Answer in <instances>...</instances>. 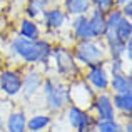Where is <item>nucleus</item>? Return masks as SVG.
I'll return each mask as SVG.
<instances>
[{
  "label": "nucleus",
  "mask_w": 132,
  "mask_h": 132,
  "mask_svg": "<svg viewBox=\"0 0 132 132\" xmlns=\"http://www.w3.org/2000/svg\"><path fill=\"white\" fill-rule=\"evenodd\" d=\"M122 60H112V74H119L122 72Z\"/></svg>",
  "instance_id": "24"
},
{
  "label": "nucleus",
  "mask_w": 132,
  "mask_h": 132,
  "mask_svg": "<svg viewBox=\"0 0 132 132\" xmlns=\"http://www.w3.org/2000/svg\"><path fill=\"white\" fill-rule=\"evenodd\" d=\"M54 57H55V62H57V69L62 75L77 74V64H75V59L70 50H67L64 47H57L54 50Z\"/></svg>",
  "instance_id": "4"
},
{
  "label": "nucleus",
  "mask_w": 132,
  "mask_h": 132,
  "mask_svg": "<svg viewBox=\"0 0 132 132\" xmlns=\"http://www.w3.org/2000/svg\"><path fill=\"white\" fill-rule=\"evenodd\" d=\"M109 85L112 87V90H116V94H126L132 92V80L129 75H126L124 72L112 75V80L109 82Z\"/></svg>",
  "instance_id": "12"
},
{
  "label": "nucleus",
  "mask_w": 132,
  "mask_h": 132,
  "mask_svg": "<svg viewBox=\"0 0 132 132\" xmlns=\"http://www.w3.org/2000/svg\"><path fill=\"white\" fill-rule=\"evenodd\" d=\"M132 130V124L129 122V124H127V126H126V132H130Z\"/></svg>",
  "instance_id": "26"
},
{
  "label": "nucleus",
  "mask_w": 132,
  "mask_h": 132,
  "mask_svg": "<svg viewBox=\"0 0 132 132\" xmlns=\"http://www.w3.org/2000/svg\"><path fill=\"white\" fill-rule=\"evenodd\" d=\"M0 67H2V54H0Z\"/></svg>",
  "instance_id": "28"
},
{
  "label": "nucleus",
  "mask_w": 132,
  "mask_h": 132,
  "mask_svg": "<svg viewBox=\"0 0 132 132\" xmlns=\"http://www.w3.org/2000/svg\"><path fill=\"white\" fill-rule=\"evenodd\" d=\"M74 34L79 40H92L94 35L89 27V17L87 15H77L74 20Z\"/></svg>",
  "instance_id": "11"
},
{
  "label": "nucleus",
  "mask_w": 132,
  "mask_h": 132,
  "mask_svg": "<svg viewBox=\"0 0 132 132\" xmlns=\"http://www.w3.org/2000/svg\"><path fill=\"white\" fill-rule=\"evenodd\" d=\"M7 127H9V132H25V127H27L25 114L23 112H13L9 117Z\"/></svg>",
  "instance_id": "15"
},
{
  "label": "nucleus",
  "mask_w": 132,
  "mask_h": 132,
  "mask_svg": "<svg viewBox=\"0 0 132 132\" xmlns=\"http://www.w3.org/2000/svg\"><path fill=\"white\" fill-rule=\"evenodd\" d=\"M20 37L29 39V40H39V37H40L39 25L30 19L22 20V22H20Z\"/></svg>",
  "instance_id": "14"
},
{
  "label": "nucleus",
  "mask_w": 132,
  "mask_h": 132,
  "mask_svg": "<svg viewBox=\"0 0 132 132\" xmlns=\"http://www.w3.org/2000/svg\"><path fill=\"white\" fill-rule=\"evenodd\" d=\"M12 50L29 64H37L48 60L52 54V45L45 40H29L19 35L12 40Z\"/></svg>",
  "instance_id": "1"
},
{
  "label": "nucleus",
  "mask_w": 132,
  "mask_h": 132,
  "mask_svg": "<svg viewBox=\"0 0 132 132\" xmlns=\"http://www.w3.org/2000/svg\"><path fill=\"white\" fill-rule=\"evenodd\" d=\"M44 92L50 109H62L69 100V90L65 89V85L54 80V79H48L44 84Z\"/></svg>",
  "instance_id": "2"
},
{
  "label": "nucleus",
  "mask_w": 132,
  "mask_h": 132,
  "mask_svg": "<svg viewBox=\"0 0 132 132\" xmlns=\"http://www.w3.org/2000/svg\"><path fill=\"white\" fill-rule=\"evenodd\" d=\"M92 2L90 0H65V10L70 15H85L90 10Z\"/></svg>",
  "instance_id": "13"
},
{
  "label": "nucleus",
  "mask_w": 132,
  "mask_h": 132,
  "mask_svg": "<svg viewBox=\"0 0 132 132\" xmlns=\"http://www.w3.org/2000/svg\"><path fill=\"white\" fill-rule=\"evenodd\" d=\"M40 84H42V80H40V75L37 72H30V74H27L25 79H22V89L25 90L27 95L35 94L37 89L40 87Z\"/></svg>",
  "instance_id": "16"
},
{
  "label": "nucleus",
  "mask_w": 132,
  "mask_h": 132,
  "mask_svg": "<svg viewBox=\"0 0 132 132\" xmlns=\"http://www.w3.org/2000/svg\"><path fill=\"white\" fill-rule=\"evenodd\" d=\"M122 17L127 20H130V15H132V2H127L126 5H122Z\"/></svg>",
  "instance_id": "23"
},
{
  "label": "nucleus",
  "mask_w": 132,
  "mask_h": 132,
  "mask_svg": "<svg viewBox=\"0 0 132 132\" xmlns=\"http://www.w3.org/2000/svg\"><path fill=\"white\" fill-rule=\"evenodd\" d=\"M114 34H116V37L120 40V42H129L130 37H132V23L130 20L127 19H122L119 23H117V27L114 29Z\"/></svg>",
  "instance_id": "17"
},
{
  "label": "nucleus",
  "mask_w": 132,
  "mask_h": 132,
  "mask_svg": "<svg viewBox=\"0 0 132 132\" xmlns=\"http://www.w3.org/2000/svg\"><path fill=\"white\" fill-rule=\"evenodd\" d=\"M44 13V23L47 29H60L65 23V12L59 7H54L50 10H45Z\"/></svg>",
  "instance_id": "9"
},
{
  "label": "nucleus",
  "mask_w": 132,
  "mask_h": 132,
  "mask_svg": "<svg viewBox=\"0 0 132 132\" xmlns=\"http://www.w3.org/2000/svg\"><path fill=\"white\" fill-rule=\"evenodd\" d=\"M95 109L100 120H114V105L112 99L107 94H100L95 99Z\"/></svg>",
  "instance_id": "8"
},
{
  "label": "nucleus",
  "mask_w": 132,
  "mask_h": 132,
  "mask_svg": "<svg viewBox=\"0 0 132 132\" xmlns=\"http://www.w3.org/2000/svg\"><path fill=\"white\" fill-rule=\"evenodd\" d=\"M2 126H3V120H2V117H0V129H2Z\"/></svg>",
  "instance_id": "27"
},
{
  "label": "nucleus",
  "mask_w": 132,
  "mask_h": 132,
  "mask_svg": "<svg viewBox=\"0 0 132 132\" xmlns=\"http://www.w3.org/2000/svg\"><path fill=\"white\" fill-rule=\"evenodd\" d=\"M105 52L102 50L99 44L92 42V40H82L79 42V45L75 47V57L85 65H95L100 64V60L104 59Z\"/></svg>",
  "instance_id": "3"
},
{
  "label": "nucleus",
  "mask_w": 132,
  "mask_h": 132,
  "mask_svg": "<svg viewBox=\"0 0 132 132\" xmlns=\"http://www.w3.org/2000/svg\"><path fill=\"white\" fill-rule=\"evenodd\" d=\"M97 130L99 132H120V127L114 120H100L99 126H97Z\"/></svg>",
  "instance_id": "22"
},
{
  "label": "nucleus",
  "mask_w": 132,
  "mask_h": 132,
  "mask_svg": "<svg viewBox=\"0 0 132 132\" xmlns=\"http://www.w3.org/2000/svg\"><path fill=\"white\" fill-rule=\"evenodd\" d=\"M90 2H92V5L95 7L97 10H100V12H104V13H107L112 9H116V2H114V0H90Z\"/></svg>",
  "instance_id": "21"
},
{
  "label": "nucleus",
  "mask_w": 132,
  "mask_h": 132,
  "mask_svg": "<svg viewBox=\"0 0 132 132\" xmlns=\"http://www.w3.org/2000/svg\"><path fill=\"white\" fill-rule=\"evenodd\" d=\"M0 89L7 95H17L22 90V77L15 70H3L0 74Z\"/></svg>",
  "instance_id": "5"
},
{
  "label": "nucleus",
  "mask_w": 132,
  "mask_h": 132,
  "mask_svg": "<svg viewBox=\"0 0 132 132\" xmlns=\"http://www.w3.org/2000/svg\"><path fill=\"white\" fill-rule=\"evenodd\" d=\"M116 2V5H126L127 2H130V0H114Z\"/></svg>",
  "instance_id": "25"
},
{
  "label": "nucleus",
  "mask_w": 132,
  "mask_h": 132,
  "mask_svg": "<svg viewBox=\"0 0 132 132\" xmlns=\"http://www.w3.org/2000/svg\"><path fill=\"white\" fill-rule=\"evenodd\" d=\"M69 120H70V124L79 130L85 129V127H90V124H92V119L77 105H72L70 109H69Z\"/></svg>",
  "instance_id": "10"
},
{
  "label": "nucleus",
  "mask_w": 132,
  "mask_h": 132,
  "mask_svg": "<svg viewBox=\"0 0 132 132\" xmlns=\"http://www.w3.org/2000/svg\"><path fill=\"white\" fill-rule=\"evenodd\" d=\"M87 80L99 90H105L109 87V75H107V72H105L102 64L90 65L89 72H87Z\"/></svg>",
  "instance_id": "6"
},
{
  "label": "nucleus",
  "mask_w": 132,
  "mask_h": 132,
  "mask_svg": "<svg viewBox=\"0 0 132 132\" xmlns=\"http://www.w3.org/2000/svg\"><path fill=\"white\" fill-rule=\"evenodd\" d=\"M89 27H90V32H92L94 39L95 37H104L107 30V23H105V13L100 12V10L94 9L92 13L89 17Z\"/></svg>",
  "instance_id": "7"
},
{
  "label": "nucleus",
  "mask_w": 132,
  "mask_h": 132,
  "mask_svg": "<svg viewBox=\"0 0 132 132\" xmlns=\"http://www.w3.org/2000/svg\"><path fill=\"white\" fill-rule=\"evenodd\" d=\"M112 105L120 109L122 112L130 114L132 110V92H126V94H116L112 100Z\"/></svg>",
  "instance_id": "18"
},
{
  "label": "nucleus",
  "mask_w": 132,
  "mask_h": 132,
  "mask_svg": "<svg viewBox=\"0 0 132 132\" xmlns=\"http://www.w3.org/2000/svg\"><path fill=\"white\" fill-rule=\"evenodd\" d=\"M48 124H50V117L39 114V116H34L32 119L27 122V127H29V130H32V132H40L42 129H45Z\"/></svg>",
  "instance_id": "19"
},
{
  "label": "nucleus",
  "mask_w": 132,
  "mask_h": 132,
  "mask_svg": "<svg viewBox=\"0 0 132 132\" xmlns=\"http://www.w3.org/2000/svg\"><path fill=\"white\" fill-rule=\"evenodd\" d=\"M45 5H48V0H30L29 7H27V15L30 17V20L39 17L44 12Z\"/></svg>",
  "instance_id": "20"
}]
</instances>
